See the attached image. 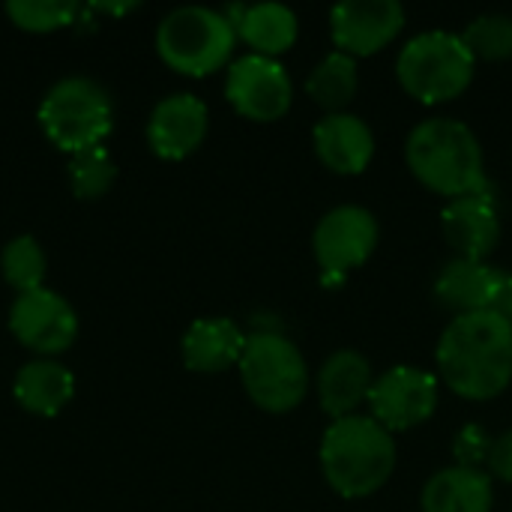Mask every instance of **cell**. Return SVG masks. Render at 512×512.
I'll return each mask as SVG.
<instances>
[{
	"mask_svg": "<svg viewBox=\"0 0 512 512\" xmlns=\"http://www.w3.org/2000/svg\"><path fill=\"white\" fill-rule=\"evenodd\" d=\"M489 450H492V438L486 435V429L480 423H468L459 429V435L453 438V456H456V465H465V468H480L486 459H489Z\"/></svg>",
	"mask_w": 512,
	"mask_h": 512,
	"instance_id": "27",
	"label": "cell"
},
{
	"mask_svg": "<svg viewBox=\"0 0 512 512\" xmlns=\"http://www.w3.org/2000/svg\"><path fill=\"white\" fill-rule=\"evenodd\" d=\"M411 174L444 198L489 195L486 159L477 132L456 117H429L405 141Z\"/></svg>",
	"mask_w": 512,
	"mask_h": 512,
	"instance_id": "2",
	"label": "cell"
},
{
	"mask_svg": "<svg viewBox=\"0 0 512 512\" xmlns=\"http://www.w3.org/2000/svg\"><path fill=\"white\" fill-rule=\"evenodd\" d=\"M207 123L210 114L198 96L192 93L165 96L147 120L150 150L162 159H186L201 147L207 135Z\"/></svg>",
	"mask_w": 512,
	"mask_h": 512,
	"instance_id": "13",
	"label": "cell"
},
{
	"mask_svg": "<svg viewBox=\"0 0 512 512\" xmlns=\"http://www.w3.org/2000/svg\"><path fill=\"white\" fill-rule=\"evenodd\" d=\"M315 387H318V402L324 414H330L333 420H342V417L357 414V408L369 402V393L375 387V372L366 354L354 348H342L324 360V366L318 369Z\"/></svg>",
	"mask_w": 512,
	"mask_h": 512,
	"instance_id": "16",
	"label": "cell"
},
{
	"mask_svg": "<svg viewBox=\"0 0 512 512\" xmlns=\"http://www.w3.org/2000/svg\"><path fill=\"white\" fill-rule=\"evenodd\" d=\"M486 312H495V315L512 321V273H507V270H498L495 273L492 294H489V309Z\"/></svg>",
	"mask_w": 512,
	"mask_h": 512,
	"instance_id": "29",
	"label": "cell"
},
{
	"mask_svg": "<svg viewBox=\"0 0 512 512\" xmlns=\"http://www.w3.org/2000/svg\"><path fill=\"white\" fill-rule=\"evenodd\" d=\"M6 12L18 27L33 30V33H45V30H57L63 24H72L78 6L63 3V0H9Z\"/></svg>",
	"mask_w": 512,
	"mask_h": 512,
	"instance_id": "26",
	"label": "cell"
},
{
	"mask_svg": "<svg viewBox=\"0 0 512 512\" xmlns=\"http://www.w3.org/2000/svg\"><path fill=\"white\" fill-rule=\"evenodd\" d=\"M9 330L36 354H60L78 336L75 309L51 288L18 294L9 312Z\"/></svg>",
	"mask_w": 512,
	"mask_h": 512,
	"instance_id": "12",
	"label": "cell"
},
{
	"mask_svg": "<svg viewBox=\"0 0 512 512\" xmlns=\"http://www.w3.org/2000/svg\"><path fill=\"white\" fill-rule=\"evenodd\" d=\"M240 378L249 399L270 414L294 411L309 393V366L303 351L282 333L258 330L246 336Z\"/></svg>",
	"mask_w": 512,
	"mask_h": 512,
	"instance_id": "5",
	"label": "cell"
},
{
	"mask_svg": "<svg viewBox=\"0 0 512 512\" xmlns=\"http://www.w3.org/2000/svg\"><path fill=\"white\" fill-rule=\"evenodd\" d=\"M405 27L399 0H342L330 9V36L336 51L369 57L387 48Z\"/></svg>",
	"mask_w": 512,
	"mask_h": 512,
	"instance_id": "11",
	"label": "cell"
},
{
	"mask_svg": "<svg viewBox=\"0 0 512 512\" xmlns=\"http://www.w3.org/2000/svg\"><path fill=\"white\" fill-rule=\"evenodd\" d=\"M237 30L222 9L177 6L156 30L159 57L180 75H210L231 57Z\"/></svg>",
	"mask_w": 512,
	"mask_h": 512,
	"instance_id": "6",
	"label": "cell"
},
{
	"mask_svg": "<svg viewBox=\"0 0 512 512\" xmlns=\"http://www.w3.org/2000/svg\"><path fill=\"white\" fill-rule=\"evenodd\" d=\"M474 60H507L512 57V15L483 12L459 33Z\"/></svg>",
	"mask_w": 512,
	"mask_h": 512,
	"instance_id": "23",
	"label": "cell"
},
{
	"mask_svg": "<svg viewBox=\"0 0 512 512\" xmlns=\"http://www.w3.org/2000/svg\"><path fill=\"white\" fill-rule=\"evenodd\" d=\"M360 84V69L357 57L345 51H330L306 78V93L312 96L315 105L327 108V114L345 111V105L357 96Z\"/></svg>",
	"mask_w": 512,
	"mask_h": 512,
	"instance_id": "22",
	"label": "cell"
},
{
	"mask_svg": "<svg viewBox=\"0 0 512 512\" xmlns=\"http://www.w3.org/2000/svg\"><path fill=\"white\" fill-rule=\"evenodd\" d=\"M225 96L246 120L270 123L291 108L294 84L279 60L261 54H243L228 66Z\"/></svg>",
	"mask_w": 512,
	"mask_h": 512,
	"instance_id": "9",
	"label": "cell"
},
{
	"mask_svg": "<svg viewBox=\"0 0 512 512\" xmlns=\"http://www.w3.org/2000/svg\"><path fill=\"white\" fill-rule=\"evenodd\" d=\"M93 9H102V12H111V15H120V12H126V9H135V3H93Z\"/></svg>",
	"mask_w": 512,
	"mask_h": 512,
	"instance_id": "30",
	"label": "cell"
},
{
	"mask_svg": "<svg viewBox=\"0 0 512 512\" xmlns=\"http://www.w3.org/2000/svg\"><path fill=\"white\" fill-rule=\"evenodd\" d=\"M495 273L498 267H492L489 261L453 258L435 279V297L441 306H447L456 315L486 312Z\"/></svg>",
	"mask_w": 512,
	"mask_h": 512,
	"instance_id": "20",
	"label": "cell"
},
{
	"mask_svg": "<svg viewBox=\"0 0 512 512\" xmlns=\"http://www.w3.org/2000/svg\"><path fill=\"white\" fill-rule=\"evenodd\" d=\"M423 512H492L495 489L483 468L450 465L432 474L420 495Z\"/></svg>",
	"mask_w": 512,
	"mask_h": 512,
	"instance_id": "17",
	"label": "cell"
},
{
	"mask_svg": "<svg viewBox=\"0 0 512 512\" xmlns=\"http://www.w3.org/2000/svg\"><path fill=\"white\" fill-rule=\"evenodd\" d=\"M69 177H72V189L78 198H99L114 183L117 168L111 162V153L99 144V147H87L81 153H72Z\"/></svg>",
	"mask_w": 512,
	"mask_h": 512,
	"instance_id": "25",
	"label": "cell"
},
{
	"mask_svg": "<svg viewBox=\"0 0 512 512\" xmlns=\"http://www.w3.org/2000/svg\"><path fill=\"white\" fill-rule=\"evenodd\" d=\"M321 471L342 498H369L396 471V438L375 417L351 414L333 420L321 438Z\"/></svg>",
	"mask_w": 512,
	"mask_h": 512,
	"instance_id": "3",
	"label": "cell"
},
{
	"mask_svg": "<svg viewBox=\"0 0 512 512\" xmlns=\"http://www.w3.org/2000/svg\"><path fill=\"white\" fill-rule=\"evenodd\" d=\"M381 240L375 213L363 204H339L327 210L312 231V252L321 276H348L366 264Z\"/></svg>",
	"mask_w": 512,
	"mask_h": 512,
	"instance_id": "8",
	"label": "cell"
},
{
	"mask_svg": "<svg viewBox=\"0 0 512 512\" xmlns=\"http://www.w3.org/2000/svg\"><path fill=\"white\" fill-rule=\"evenodd\" d=\"M315 156L333 171V174H363L375 156V132L369 123L351 111L327 114L312 129Z\"/></svg>",
	"mask_w": 512,
	"mask_h": 512,
	"instance_id": "14",
	"label": "cell"
},
{
	"mask_svg": "<svg viewBox=\"0 0 512 512\" xmlns=\"http://www.w3.org/2000/svg\"><path fill=\"white\" fill-rule=\"evenodd\" d=\"M75 393V378L54 360H33L15 375V399L39 417H54Z\"/></svg>",
	"mask_w": 512,
	"mask_h": 512,
	"instance_id": "21",
	"label": "cell"
},
{
	"mask_svg": "<svg viewBox=\"0 0 512 512\" xmlns=\"http://www.w3.org/2000/svg\"><path fill=\"white\" fill-rule=\"evenodd\" d=\"M477 60L465 39L450 30H423L396 57V78L408 96L426 105L450 102L474 81Z\"/></svg>",
	"mask_w": 512,
	"mask_h": 512,
	"instance_id": "4",
	"label": "cell"
},
{
	"mask_svg": "<svg viewBox=\"0 0 512 512\" xmlns=\"http://www.w3.org/2000/svg\"><path fill=\"white\" fill-rule=\"evenodd\" d=\"M441 381L462 399L486 402L512 384V321L495 312L453 315L435 348Z\"/></svg>",
	"mask_w": 512,
	"mask_h": 512,
	"instance_id": "1",
	"label": "cell"
},
{
	"mask_svg": "<svg viewBox=\"0 0 512 512\" xmlns=\"http://www.w3.org/2000/svg\"><path fill=\"white\" fill-rule=\"evenodd\" d=\"M39 123L45 135L66 153L99 147L114 123L111 96L93 78H63L45 93L39 105Z\"/></svg>",
	"mask_w": 512,
	"mask_h": 512,
	"instance_id": "7",
	"label": "cell"
},
{
	"mask_svg": "<svg viewBox=\"0 0 512 512\" xmlns=\"http://www.w3.org/2000/svg\"><path fill=\"white\" fill-rule=\"evenodd\" d=\"M486 465H489V477L512 483V429L492 438V450H489Z\"/></svg>",
	"mask_w": 512,
	"mask_h": 512,
	"instance_id": "28",
	"label": "cell"
},
{
	"mask_svg": "<svg viewBox=\"0 0 512 512\" xmlns=\"http://www.w3.org/2000/svg\"><path fill=\"white\" fill-rule=\"evenodd\" d=\"M441 228L459 258L486 261L501 243V216L492 195H465L447 201Z\"/></svg>",
	"mask_w": 512,
	"mask_h": 512,
	"instance_id": "15",
	"label": "cell"
},
{
	"mask_svg": "<svg viewBox=\"0 0 512 512\" xmlns=\"http://www.w3.org/2000/svg\"><path fill=\"white\" fill-rule=\"evenodd\" d=\"M0 267H3V279L12 288H18V294H27V291L42 288L45 252L30 234H24V237H15L6 243V249L0 255Z\"/></svg>",
	"mask_w": 512,
	"mask_h": 512,
	"instance_id": "24",
	"label": "cell"
},
{
	"mask_svg": "<svg viewBox=\"0 0 512 512\" xmlns=\"http://www.w3.org/2000/svg\"><path fill=\"white\" fill-rule=\"evenodd\" d=\"M228 21L234 24L237 36L249 42L252 54L261 57H279L285 54L300 33L297 12L285 3H255V6H237L225 12Z\"/></svg>",
	"mask_w": 512,
	"mask_h": 512,
	"instance_id": "18",
	"label": "cell"
},
{
	"mask_svg": "<svg viewBox=\"0 0 512 512\" xmlns=\"http://www.w3.org/2000/svg\"><path fill=\"white\" fill-rule=\"evenodd\" d=\"M369 408L387 432L423 426L438 408V375L417 366H393L375 378Z\"/></svg>",
	"mask_w": 512,
	"mask_h": 512,
	"instance_id": "10",
	"label": "cell"
},
{
	"mask_svg": "<svg viewBox=\"0 0 512 512\" xmlns=\"http://www.w3.org/2000/svg\"><path fill=\"white\" fill-rule=\"evenodd\" d=\"M246 333L231 318H201L183 336V363L192 372H225L240 363Z\"/></svg>",
	"mask_w": 512,
	"mask_h": 512,
	"instance_id": "19",
	"label": "cell"
}]
</instances>
